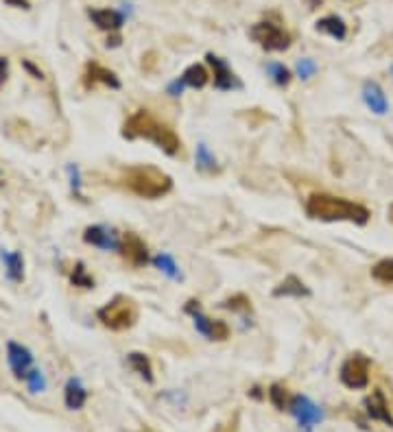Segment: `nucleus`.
Wrapping results in <instances>:
<instances>
[{"instance_id":"obj_1","label":"nucleus","mask_w":393,"mask_h":432,"mask_svg":"<svg viewBox=\"0 0 393 432\" xmlns=\"http://www.w3.org/2000/svg\"><path fill=\"white\" fill-rule=\"evenodd\" d=\"M120 134L127 140H138V138L149 140L157 148H162L166 156H173V158L181 153V140L175 134V129L169 122L155 118L149 110H138V112L131 114L123 122Z\"/></svg>"},{"instance_id":"obj_36","label":"nucleus","mask_w":393,"mask_h":432,"mask_svg":"<svg viewBox=\"0 0 393 432\" xmlns=\"http://www.w3.org/2000/svg\"><path fill=\"white\" fill-rule=\"evenodd\" d=\"M183 310H186L188 315H195V313H199V310H201V306H199V301H197V299H190V301L186 303V308H183Z\"/></svg>"},{"instance_id":"obj_39","label":"nucleus","mask_w":393,"mask_h":432,"mask_svg":"<svg viewBox=\"0 0 393 432\" xmlns=\"http://www.w3.org/2000/svg\"><path fill=\"white\" fill-rule=\"evenodd\" d=\"M389 221L393 223V203H391V206H389Z\"/></svg>"},{"instance_id":"obj_8","label":"nucleus","mask_w":393,"mask_h":432,"mask_svg":"<svg viewBox=\"0 0 393 432\" xmlns=\"http://www.w3.org/2000/svg\"><path fill=\"white\" fill-rule=\"evenodd\" d=\"M288 411H291V415L300 421L302 428L310 430L314 428L317 424H321L324 419V413L321 409L314 402H310L306 395H293L291 402H288Z\"/></svg>"},{"instance_id":"obj_35","label":"nucleus","mask_w":393,"mask_h":432,"mask_svg":"<svg viewBox=\"0 0 393 432\" xmlns=\"http://www.w3.org/2000/svg\"><path fill=\"white\" fill-rule=\"evenodd\" d=\"M183 88H186V86L181 83V79H177V81H173V83L169 86V94H171V96H179Z\"/></svg>"},{"instance_id":"obj_38","label":"nucleus","mask_w":393,"mask_h":432,"mask_svg":"<svg viewBox=\"0 0 393 432\" xmlns=\"http://www.w3.org/2000/svg\"><path fill=\"white\" fill-rule=\"evenodd\" d=\"M7 5H16L18 9H29V3L26 0H5Z\"/></svg>"},{"instance_id":"obj_20","label":"nucleus","mask_w":393,"mask_h":432,"mask_svg":"<svg viewBox=\"0 0 393 432\" xmlns=\"http://www.w3.org/2000/svg\"><path fill=\"white\" fill-rule=\"evenodd\" d=\"M127 363L129 367L134 369L144 383H153V367H151V361H149V356L142 354V351H131L127 356Z\"/></svg>"},{"instance_id":"obj_9","label":"nucleus","mask_w":393,"mask_h":432,"mask_svg":"<svg viewBox=\"0 0 393 432\" xmlns=\"http://www.w3.org/2000/svg\"><path fill=\"white\" fill-rule=\"evenodd\" d=\"M7 361H9V367L13 371V375L18 380H24L26 373L31 371V365H33V354L29 347H24L16 341H9L7 343Z\"/></svg>"},{"instance_id":"obj_28","label":"nucleus","mask_w":393,"mask_h":432,"mask_svg":"<svg viewBox=\"0 0 393 432\" xmlns=\"http://www.w3.org/2000/svg\"><path fill=\"white\" fill-rule=\"evenodd\" d=\"M197 166H199L201 170H215V168H217V160H215V156L207 151L205 144H199V146H197Z\"/></svg>"},{"instance_id":"obj_30","label":"nucleus","mask_w":393,"mask_h":432,"mask_svg":"<svg viewBox=\"0 0 393 432\" xmlns=\"http://www.w3.org/2000/svg\"><path fill=\"white\" fill-rule=\"evenodd\" d=\"M26 385H29V389H31V393H38V391H44V387H46V380H44V375H42V371L40 369H31L29 373H26Z\"/></svg>"},{"instance_id":"obj_12","label":"nucleus","mask_w":393,"mask_h":432,"mask_svg":"<svg viewBox=\"0 0 393 432\" xmlns=\"http://www.w3.org/2000/svg\"><path fill=\"white\" fill-rule=\"evenodd\" d=\"M363 404H365L367 415H370L372 419L382 421V424H387V426L393 428V415H391V411H389V402H387V397H385V393H382L380 389H374L370 395L365 397Z\"/></svg>"},{"instance_id":"obj_2","label":"nucleus","mask_w":393,"mask_h":432,"mask_svg":"<svg viewBox=\"0 0 393 432\" xmlns=\"http://www.w3.org/2000/svg\"><path fill=\"white\" fill-rule=\"evenodd\" d=\"M306 214L314 221H324V223H356L365 225L370 221V210L360 203H354L343 197H334L326 192H314L306 201Z\"/></svg>"},{"instance_id":"obj_7","label":"nucleus","mask_w":393,"mask_h":432,"mask_svg":"<svg viewBox=\"0 0 393 432\" xmlns=\"http://www.w3.org/2000/svg\"><path fill=\"white\" fill-rule=\"evenodd\" d=\"M118 253L123 256V260H125L127 264H131V267H144V264H149V260H151V258H149V247H147V243H144L138 234H134V232L123 234Z\"/></svg>"},{"instance_id":"obj_34","label":"nucleus","mask_w":393,"mask_h":432,"mask_svg":"<svg viewBox=\"0 0 393 432\" xmlns=\"http://www.w3.org/2000/svg\"><path fill=\"white\" fill-rule=\"evenodd\" d=\"M9 77V59L7 57H0V86H3Z\"/></svg>"},{"instance_id":"obj_16","label":"nucleus","mask_w":393,"mask_h":432,"mask_svg":"<svg viewBox=\"0 0 393 432\" xmlns=\"http://www.w3.org/2000/svg\"><path fill=\"white\" fill-rule=\"evenodd\" d=\"M64 402L70 411H81L86 402H88V391L84 389V385L79 383L76 378H70L66 383V389H64Z\"/></svg>"},{"instance_id":"obj_10","label":"nucleus","mask_w":393,"mask_h":432,"mask_svg":"<svg viewBox=\"0 0 393 432\" xmlns=\"http://www.w3.org/2000/svg\"><path fill=\"white\" fill-rule=\"evenodd\" d=\"M84 243L92 245V247H98L103 251H118V247H120V238L114 234V230H108V227H103V225L86 227Z\"/></svg>"},{"instance_id":"obj_37","label":"nucleus","mask_w":393,"mask_h":432,"mask_svg":"<svg viewBox=\"0 0 393 432\" xmlns=\"http://www.w3.org/2000/svg\"><path fill=\"white\" fill-rule=\"evenodd\" d=\"M22 64H24V68H26V70H29V72H33V74H35V79H42V70H38V68H35V66H33L31 62H22Z\"/></svg>"},{"instance_id":"obj_24","label":"nucleus","mask_w":393,"mask_h":432,"mask_svg":"<svg viewBox=\"0 0 393 432\" xmlns=\"http://www.w3.org/2000/svg\"><path fill=\"white\" fill-rule=\"evenodd\" d=\"M267 395H269V402H271V404L275 406L278 411H284V409H288V402H291V397H288V391H286V387H284V385H280V383H273V385L269 387Z\"/></svg>"},{"instance_id":"obj_32","label":"nucleus","mask_w":393,"mask_h":432,"mask_svg":"<svg viewBox=\"0 0 393 432\" xmlns=\"http://www.w3.org/2000/svg\"><path fill=\"white\" fill-rule=\"evenodd\" d=\"M314 72H317V64H314L312 59H300L297 62V77L300 79H310Z\"/></svg>"},{"instance_id":"obj_4","label":"nucleus","mask_w":393,"mask_h":432,"mask_svg":"<svg viewBox=\"0 0 393 432\" xmlns=\"http://www.w3.org/2000/svg\"><path fill=\"white\" fill-rule=\"evenodd\" d=\"M98 321L114 329V332H123V329H129L134 327L136 321H138V306L136 301L127 297V295H116L112 301L105 303L103 308H98L96 313Z\"/></svg>"},{"instance_id":"obj_11","label":"nucleus","mask_w":393,"mask_h":432,"mask_svg":"<svg viewBox=\"0 0 393 432\" xmlns=\"http://www.w3.org/2000/svg\"><path fill=\"white\" fill-rule=\"evenodd\" d=\"M96 83L108 86V88H112V90H120V81H118V77H116L112 70H108V68L101 66V64H96V62H90V64L86 66L84 86H86V90H92Z\"/></svg>"},{"instance_id":"obj_40","label":"nucleus","mask_w":393,"mask_h":432,"mask_svg":"<svg viewBox=\"0 0 393 432\" xmlns=\"http://www.w3.org/2000/svg\"><path fill=\"white\" fill-rule=\"evenodd\" d=\"M391 74H393V66H391Z\"/></svg>"},{"instance_id":"obj_31","label":"nucleus","mask_w":393,"mask_h":432,"mask_svg":"<svg viewBox=\"0 0 393 432\" xmlns=\"http://www.w3.org/2000/svg\"><path fill=\"white\" fill-rule=\"evenodd\" d=\"M193 319H195V327H197V332H199V334H203V337L207 339V337H210V329H212V321H215V319L205 317L201 310H199V313H195V315H193Z\"/></svg>"},{"instance_id":"obj_18","label":"nucleus","mask_w":393,"mask_h":432,"mask_svg":"<svg viewBox=\"0 0 393 432\" xmlns=\"http://www.w3.org/2000/svg\"><path fill=\"white\" fill-rule=\"evenodd\" d=\"M314 29H317L319 33H326V35L338 40V42H341V40H346V35H348L346 22L341 20L338 16H326V18H321L317 24H314Z\"/></svg>"},{"instance_id":"obj_15","label":"nucleus","mask_w":393,"mask_h":432,"mask_svg":"<svg viewBox=\"0 0 393 432\" xmlns=\"http://www.w3.org/2000/svg\"><path fill=\"white\" fill-rule=\"evenodd\" d=\"M88 16L101 31L112 33V31H118L125 24V16L116 9H90Z\"/></svg>"},{"instance_id":"obj_26","label":"nucleus","mask_w":393,"mask_h":432,"mask_svg":"<svg viewBox=\"0 0 393 432\" xmlns=\"http://www.w3.org/2000/svg\"><path fill=\"white\" fill-rule=\"evenodd\" d=\"M70 282H72V286H79V288H94V277L88 275L84 262L74 264V271L70 273Z\"/></svg>"},{"instance_id":"obj_33","label":"nucleus","mask_w":393,"mask_h":432,"mask_svg":"<svg viewBox=\"0 0 393 432\" xmlns=\"http://www.w3.org/2000/svg\"><path fill=\"white\" fill-rule=\"evenodd\" d=\"M68 175H70L72 192H74L76 197H81V180H79V168H76V166H68Z\"/></svg>"},{"instance_id":"obj_6","label":"nucleus","mask_w":393,"mask_h":432,"mask_svg":"<svg viewBox=\"0 0 393 432\" xmlns=\"http://www.w3.org/2000/svg\"><path fill=\"white\" fill-rule=\"evenodd\" d=\"M249 35L254 37V42H258L265 50H271V53H282L288 46H291V35H288L282 27L273 22H258L251 27Z\"/></svg>"},{"instance_id":"obj_27","label":"nucleus","mask_w":393,"mask_h":432,"mask_svg":"<svg viewBox=\"0 0 393 432\" xmlns=\"http://www.w3.org/2000/svg\"><path fill=\"white\" fill-rule=\"evenodd\" d=\"M153 264L160 269L162 273H166L169 277H173V279H179V277H181V273H179L175 260L169 256V253H160V256H155V258H153Z\"/></svg>"},{"instance_id":"obj_14","label":"nucleus","mask_w":393,"mask_h":432,"mask_svg":"<svg viewBox=\"0 0 393 432\" xmlns=\"http://www.w3.org/2000/svg\"><path fill=\"white\" fill-rule=\"evenodd\" d=\"M363 100H365V105L378 116L389 112V100H387L382 88L376 81H365L363 83Z\"/></svg>"},{"instance_id":"obj_13","label":"nucleus","mask_w":393,"mask_h":432,"mask_svg":"<svg viewBox=\"0 0 393 432\" xmlns=\"http://www.w3.org/2000/svg\"><path fill=\"white\" fill-rule=\"evenodd\" d=\"M205 59H207L210 66H212V72H215V88H217V90L227 92V90H232V88H239V86H241L239 81H236V77H234V72L229 70V66L225 64V59H221V57H217V55H212V53H207Z\"/></svg>"},{"instance_id":"obj_23","label":"nucleus","mask_w":393,"mask_h":432,"mask_svg":"<svg viewBox=\"0 0 393 432\" xmlns=\"http://www.w3.org/2000/svg\"><path fill=\"white\" fill-rule=\"evenodd\" d=\"M219 306L223 310H232V313H249L251 310V299L243 293H236L232 297H227L225 301H221Z\"/></svg>"},{"instance_id":"obj_19","label":"nucleus","mask_w":393,"mask_h":432,"mask_svg":"<svg viewBox=\"0 0 393 432\" xmlns=\"http://www.w3.org/2000/svg\"><path fill=\"white\" fill-rule=\"evenodd\" d=\"M207 81H210V72H207L205 66H201V64H193V66H188L186 70H183V74H181V83H183V86H188V88H193V90H201V88H205Z\"/></svg>"},{"instance_id":"obj_3","label":"nucleus","mask_w":393,"mask_h":432,"mask_svg":"<svg viewBox=\"0 0 393 432\" xmlns=\"http://www.w3.org/2000/svg\"><path fill=\"white\" fill-rule=\"evenodd\" d=\"M123 186L142 199H160L171 192L173 180L155 166H129L120 175Z\"/></svg>"},{"instance_id":"obj_5","label":"nucleus","mask_w":393,"mask_h":432,"mask_svg":"<svg viewBox=\"0 0 393 432\" xmlns=\"http://www.w3.org/2000/svg\"><path fill=\"white\" fill-rule=\"evenodd\" d=\"M370 369H372V363L367 356L363 354H352L350 358L341 365V383H343L348 389L352 391H363L370 387Z\"/></svg>"},{"instance_id":"obj_21","label":"nucleus","mask_w":393,"mask_h":432,"mask_svg":"<svg viewBox=\"0 0 393 432\" xmlns=\"http://www.w3.org/2000/svg\"><path fill=\"white\" fill-rule=\"evenodd\" d=\"M3 260L7 267V275L13 282H22L24 279V258L20 251H7L3 253Z\"/></svg>"},{"instance_id":"obj_29","label":"nucleus","mask_w":393,"mask_h":432,"mask_svg":"<svg viewBox=\"0 0 393 432\" xmlns=\"http://www.w3.org/2000/svg\"><path fill=\"white\" fill-rule=\"evenodd\" d=\"M225 339H229V325L225 321H221V319H215L207 341H225Z\"/></svg>"},{"instance_id":"obj_17","label":"nucleus","mask_w":393,"mask_h":432,"mask_svg":"<svg viewBox=\"0 0 393 432\" xmlns=\"http://www.w3.org/2000/svg\"><path fill=\"white\" fill-rule=\"evenodd\" d=\"M273 297H310V288L302 282L297 275H288L284 282L273 288Z\"/></svg>"},{"instance_id":"obj_25","label":"nucleus","mask_w":393,"mask_h":432,"mask_svg":"<svg viewBox=\"0 0 393 432\" xmlns=\"http://www.w3.org/2000/svg\"><path fill=\"white\" fill-rule=\"evenodd\" d=\"M267 72H269V77L273 79V83L280 86V88H286L288 83H291V70H288L284 64L271 62V64H267Z\"/></svg>"},{"instance_id":"obj_22","label":"nucleus","mask_w":393,"mask_h":432,"mask_svg":"<svg viewBox=\"0 0 393 432\" xmlns=\"http://www.w3.org/2000/svg\"><path fill=\"white\" fill-rule=\"evenodd\" d=\"M372 277L378 284L393 286V258H385L372 267Z\"/></svg>"}]
</instances>
